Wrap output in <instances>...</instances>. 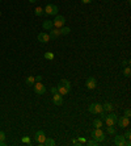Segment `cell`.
<instances>
[{"label":"cell","instance_id":"cell-3","mask_svg":"<svg viewBox=\"0 0 131 146\" xmlns=\"http://www.w3.org/2000/svg\"><path fill=\"white\" fill-rule=\"evenodd\" d=\"M88 111L92 115H100L104 109H102V104H100V103H92L91 106L88 107Z\"/></svg>","mask_w":131,"mask_h":146},{"label":"cell","instance_id":"cell-4","mask_svg":"<svg viewBox=\"0 0 131 146\" xmlns=\"http://www.w3.org/2000/svg\"><path fill=\"white\" fill-rule=\"evenodd\" d=\"M117 120H118L117 113H109V115H106L104 121H105V124H106V126H111V125H115V124H117Z\"/></svg>","mask_w":131,"mask_h":146},{"label":"cell","instance_id":"cell-30","mask_svg":"<svg viewBox=\"0 0 131 146\" xmlns=\"http://www.w3.org/2000/svg\"><path fill=\"white\" fill-rule=\"evenodd\" d=\"M0 141H5V133L3 130H0Z\"/></svg>","mask_w":131,"mask_h":146},{"label":"cell","instance_id":"cell-11","mask_svg":"<svg viewBox=\"0 0 131 146\" xmlns=\"http://www.w3.org/2000/svg\"><path fill=\"white\" fill-rule=\"evenodd\" d=\"M114 145L117 146H124V143H126V138H124L123 136H119V134H117L115 133L114 134Z\"/></svg>","mask_w":131,"mask_h":146},{"label":"cell","instance_id":"cell-9","mask_svg":"<svg viewBox=\"0 0 131 146\" xmlns=\"http://www.w3.org/2000/svg\"><path fill=\"white\" fill-rule=\"evenodd\" d=\"M85 87H87L88 90L96 88V87H97V80H96V78H94V76H89V78L85 80Z\"/></svg>","mask_w":131,"mask_h":146},{"label":"cell","instance_id":"cell-6","mask_svg":"<svg viewBox=\"0 0 131 146\" xmlns=\"http://www.w3.org/2000/svg\"><path fill=\"white\" fill-rule=\"evenodd\" d=\"M53 23H54V27L55 28H62L66 25V17L62 16V15H57L55 16V19L53 20Z\"/></svg>","mask_w":131,"mask_h":146},{"label":"cell","instance_id":"cell-35","mask_svg":"<svg viewBox=\"0 0 131 146\" xmlns=\"http://www.w3.org/2000/svg\"><path fill=\"white\" fill-rule=\"evenodd\" d=\"M0 146H7V142L5 141H0Z\"/></svg>","mask_w":131,"mask_h":146},{"label":"cell","instance_id":"cell-5","mask_svg":"<svg viewBox=\"0 0 131 146\" xmlns=\"http://www.w3.org/2000/svg\"><path fill=\"white\" fill-rule=\"evenodd\" d=\"M117 124H118V126H119L121 129H126V128L130 126V119L126 117V116H121V117H118Z\"/></svg>","mask_w":131,"mask_h":146},{"label":"cell","instance_id":"cell-28","mask_svg":"<svg viewBox=\"0 0 131 146\" xmlns=\"http://www.w3.org/2000/svg\"><path fill=\"white\" fill-rule=\"evenodd\" d=\"M21 141H22L24 143H30V142H32V141H30V138H29V137H28V136L22 137V139H21Z\"/></svg>","mask_w":131,"mask_h":146},{"label":"cell","instance_id":"cell-25","mask_svg":"<svg viewBox=\"0 0 131 146\" xmlns=\"http://www.w3.org/2000/svg\"><path fill=\"white\" fill-rule=\"evenodd\" d=\"M85 143H87L88 146H97L100 142H97L96 139H93V138H92V139H89V141H85Z\"/></svg>","mask_w":131,"mask_h":146},{"label":"cell","instance_id":"cell-10","mask_svg":"<svg viewBox=\"0 0 131 146\" xmlns=\"http://www.w3.org/2000/svg\"><path fill=\"white\" fill-rule=\"evenodd\" d=\"M53 102H54V104L58 107L63 106V96H62L59 92H57V94H54V96H53Z\"/></svg>","mask_w":131,"mask_h":146},{"label":"cell","instance_id":"cell-38","mask_svg":"<svg viewBox=\"0 0 131 146\" xmlns=\"http://www.w3.org/2000/svg\"><path fill=\"white\" fill-rule=\"evenodd\" d=\"M0 3H1V0H0Z\"/></svg>","mask_w":131,"mask_h":146},{"label":"cell","instance_id":"cell-7","mask_svg":"<svg viewBox=\"0 0 131 146\" xmlns=\"http://www.w3.org/2000/svg\"><path fill=\"white\" fill-rule=\"evenodd\" d=\"M33 87H34V92H36L37 95H43L45 92H46V87H45V84H42L41 82H36Z\"/></svg>","mask_w":131,"mask_h":146},{"label":"cell","instance_id":"cell-37","mask_svg":"<svg viewBox=\"0 0 131 146\" xmlns=\"http://www.w3.org/2000/svg\"><path fill=\"white\" fill-rule=\"evenodd\" d=\"M0 17H1V11H0Z\"/></svg>","mask_w":131,"mask_h":146},{"label":"cell","instance_id":"cell-21","mask_svg":"<svg viewBox=\"0 0 131 146\" xmlns=\"http://www.w3.org/2000/svg\"><path fill=\"white\" fill-rule=\"evenodd\" d=\"M34 15H36V16H43V15H45V11H43V8L37 7V8H36V9H34Z\"/></svg>","mask_w":131,"mask_h":146},{"label":"cell","instance_id":"cell-27","mask_svg":"<svg viewBox=\"0 0 131 146\" xmlns=\"http://www.w3.org/2000/svg\"><path fill=\"white\" fill-rule=\"evenodd\" d=\"M126 129H127V130H126V133H124V138H126V139H130L131 138V130L130 129H128V128H126Z\"/></svg>","mask_w":131,"mask_h":146},{"label":"cell","instance_id":"cell-34","mask_svg":"<svg viewBox=\"0 0 131 146\" xmlns=\"http://www.w3.org/2000/svg\"><path fill=\"white\" fill-rule=\"evenodd\" d=\"M128 63H130V61H123V62H122V67H124V66H128Z\"/></svg>","mask_w":131,"mask_h":146},{"label":"cell","instance_id":"cell-1","mask_svg":"<svg viewBox=\"0 0 131 146\" xmlns=\"http://www.w3.org/2000/svg\"><path fill=\"white\" fill-rule=\"evenodd\" d=\"M91 137L93 139H96L97 142H102V141H105V132L101 128H94L93 130H92V133H91Z\"/></svg>","mask_w":131,"mask_h":146},{"label":"cell","instance_id":"cell-31","mask_svg":"<svg viewBox=\"0 0 131 146\" xmlns=\"http://www.w3.org/2000/svg\"><path fill=\"white\" fill-rule=\"evenodd\" d=\"M34 79H36V82H41L42 80V75H37V76H34Z\"/></svg>","mask_w":131,"mask_h":146},{"label":"cell","instance_id":"cell-20","mask_svg":"<svg viewBox=\"0 0 131 146\" xmlns=\"http://www.w3.org/2000/svg\"><path fill=\"white\" fill-rule=\"evenodd\" d=\"M45 146H54L55 145V141L53 138H50V137H46V139H45V142H43Z\"/></svg>","mask_w":131,"mask_h":146},{"label":"cell","instance_id":"cell-15","mask_svg":"<svg viewBox=\"0 0 131 146\" xmlns=\"http://www.w3.org/2000/svg\"><path fill=\"white\" fill-rule=\"evenodd\" d=\"M42 28H43L45 31H50V29L54 28V23H53L51 20H45L43 24H42Z\"/></svg>","mask_w":131,"mask_h":146},{"label":"cell","instance_id":"cell-29","mask_svg":"<svg viewBox=\"0 0 131 146\" xmlns=\"http://www.w3.org/2000/svg\"><path fill=\"white\" fill-rule=\"evenodd\" d=\"M124 116H126V117H128V119L131 117V109L130 108H126V111H124Z\"/></svg>","mask_w":131,"mask_h":146},{"label":"cell","instance_id":"cell-12","mask_svg":"<svg viewBox=\"0 0 131 146\" xmlns=\"http://www.w3.org/2000/svg\"><path fill=\"white\" fill-rule=\"evenodd\" d=\"M37 40L39 41V42H42V44H46V42L50 41V36H49L46 32H41V33L37 36Z\"/></svg>","mask_w":131,"mask_h":146},{"label":"cell","instance_id":"cell-22","mask_svg":"<svg viewBox=\"0 0 131 146\" xmlns=\"http://www.w3.org/2000/svg\"><path fill=\"white\" fill-rule=\"evenodd\" d=\"M122 74H123V76H126V78H130V75H131V68L128 67H124L123 70H122Z\"/></svg>","mask_w":131,"mask_h":146},{"label":"cell","instance_id":"cell-18","mask_svg":"<svg viewBox=\"0 0 131 146\" xmlns=\"http://www.w3.org/2000/svg\"><path fill=\"white\" fill-rule=\"evenodd\" d=\"M59 83H61L62 86H64V87H66V88H67L68 91H71V90H72V86H71L70 80H67V79H62V80L59 82Z\"/></svg>","mask_w":131,"mask_h":146},{"label":"cell","instance_id":"cell-16","mask_svg":"<svg viewBox=\"0 0 131 146\" xmlns=\"http://www.w3.org/2000/svg\"><path fill=\"white\" fill-rule=\"evenodd\" d=\"M114 108V106L111 104V103H104L102 104V109H104V112H111Z\"/></svg>","mask_w":131,"mask_h":146},{"label":"cell","instance_id":"cell-23","mask_svg":"<svg viewBox=\"0 0 131 146\" xmlns=\"http://www.w3.org/2000/svg\"><path fill=\"white\" fill-rule=\"evenodd\" d=\"M93 126L94 128H102V120L101 119H94L93 120Z\"/></svg>","mask_w":131,"mask_h":146},{"label":"cell","instance_id":"cell-33","mask_svg":"<svg viewBox=\"0 0 131 146\" xmlns=\"http://www.w3.org/2000/svg\"><path fill=\"white\" fill-rule=\"evenodd\" d=\"M93 0H81V3L83 4H89V3H92Z\"/></svg>","mask_w":131,"mask_h":146},{"label":"cell","instance_id":"cell-13","mask_svg":"<svg viewBox=\"0 0 131 146\" xmlns=\"http://www.w3.org/2000/svg\"><path fill=\"white\" fill-rule=\"evenodd\" d=\"M50 40H57L59 36H61V32H59V28H53V29H50Z\"/></svg>","mask_w":131,"mask_h":146},{"label":"cell","instance_id":"cell-17","mask_svg":"<svg viewBox=\"0 0 131 146\" xmlns=\"http://www.w3.org/2000/svg\"><path fill=\"white\" fill-rule=\"evenodd\" d=\"M59 32H61V36H67V34L71 33V28L62 27V28H59Z\"/></svg>","mask_w":131,"mask_h":146},{"label":"cell","instance_id":"cell-36","mask_svg":"<svg viewBox=\"0 0 131 146\" xmlns=\"http://www.w3.org/2000/svg\"><path fill=\"white\" fill-rule=\"evenodd\" d=\"M37 0H29V3H36Z\"/></svg>","mask_w":131,"mask_h":146},{"label":"cell","instance_id":"cell-24","mask_svg":"<svg viewBox=\"0 0 131 146\" xmlns=\"http://www.w3.org/2000/svg\"><path fill=\"white\" fill-rule=\"evenodd\" d=\"M106 129H108V133H109V134H111V136H114L115 133H117V130H115L114 125H111V126H106Z\"/></svg>","mask_w":131,"mask_h":146},{"label":"cell","instance_id":"cell-26","mask_svg":"<svg viewBox=\"0 0 131 146\" xmlns=\"http://www.w3.org/2000/svg\"><path fill=\"white\" fill-rule=\"evenodd\" d=\"M54 53H51V51H47V53H45V58H46V59H54Z\"/></svg>","mask_w":131,"mask_h":146},{"label":"cell","instance_id":"cell-2","mask_svg":"<svg viewBox=\"0 0 131 146\" xmlns=\"http://www.w3.org/2000/svg\"><path fill=\"white\" fill-rule=\"evenodd\" d=\"M43 11H45V15H47V16H57L59 8L55 4H47Z\"/></svg>","mask_w":131,"mask_h":146},{"label":"cell","instance_id":"cell-14","mask_svg":"<svg viewBox=\"0 0 131 146\" xmlns=\"http://www.w3.org/2000/svg\"><path fill=\"white\" fill-rule=\"evenodd\" d=\"M57 90H58V92H59L62 96H66V95H68V94H70V91H68V90L64 86H62L61 83L57 86Z\"/></svg>","mask_w":131,"mask_h":146},{"label":"cell","instance_id":"cell-32","mask_svg":"<svg viewBox=\"0 0 131 146\" xmlns=\"http://www.w3.org/2000/svg\"><path fill=\"white\" fill-rule=\"evenodd\" d=\"M58 92V90H57V87H51V94L54 95V94H57Z\"/></svg>","mask_w":131,"mask_h":146},{"label":"cell","instance_id":"cell-8","mask_svg":"<svg viewBox=\"0 0 131 146\" xmlns=\"http://www.w3.org/2000/svg\"><path fill=\"white\" fill-rule=\"evenodd\" d=\"M36 142L38 143L39 146H42L43 145V142H45V139H46V134H45V132L43 130H38L37 133H36Z\"/></svg>","mask_w":131,"mask_h":146},{"label":"cell","instance_id":"cell-19","mask_svg":"<svg viewBox=\"0 0 131 146\" xmlns=\"http://www.w3.org/2000/svg\"><path fill=\"white\" fill-rule=\"evenodd\" d=\"M25 83H26L29 87L30 86H34V83H36V79H34V76H32V75H29L26 79H25Z\"/></svg>","mask_w":131,"mask_h":146}]
</instances>
